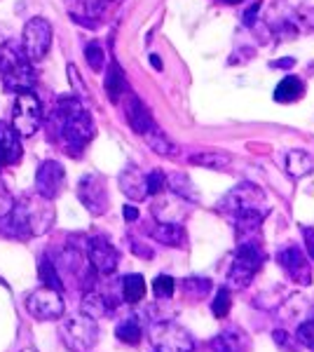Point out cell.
I'll return each instance as SVG.
<instances>
[{
	"label": "cell",
	"mask_w": 314,
	"mask_h": 352,
	"mask_svg": "<svg viewBox=\"0 0 314 352\" xmlns=\"http://www.w3.org/2000/svg\"><path fill=\"white\" fill-rule=\"evenodd\" d=\"M52 120L59 124V136L71 155L78 157L85 146L94 139L92 116H89L87 109H82V104H80L76 96L56 101L52 111Z\"/></svg>",
	"instance_id": "6da1fadb"
},
{
	"label": "cell",
	"mask_w": 314,
	"mask_h": 352,
	"mask_svg": "<svg viewBox=\"0 0 314 352\" xmlns=\"http://www.w3.org/2000/svg\"><path fill=\"white\" fill-rule=\"evenodd\" d=\"M0 78H3L5 89L10 92H31L36 85L33 64L12 43L0 47Z\"/></svg>",
	"instance_id": "7a4b0ae2"
},
{
	"label": "cell",
	"mask_w": 314,
	"mask_h": 352,
	"mask_svg": "<svg viewBox=\"0 0 314 352\" xmlns=\"http://www.w3.org/2000/svg\"><path fill=\"white\" fill-rule=\"evenodd\" d=\"M262 261H265V256H262L260 247L254 240L239 242L235 249V258L230 263V270H227V289H232V292L247 289L251 280H254V275L260 270Z\"/></svg>",
	"instance_id": "3957f363"
},
{
	"label": "cell",
	"mask_w": 314,
	"mask_h": 352,
	"mask_svg": "<svg viewBox=\"0 0 314 352\" xmlns=\"http://www.w3.org/2000/svg\"><path fill=\"white\" fill-rule=\"evenodd\" d=\"M148 336L150 343L155 345V350L159 352H192L195 350V338L188 331L186 327L176 324V322L162 320V322H153L148 327Z\"/></svg>",
	"instance_id": "277c9868"
},
{
	"label": "cell",
	"mask_w": 314,
	"mask_h": 352,
	"mask_svg": "<svg viewBox=\"0 0 314 352\" xmlns=\"http://www.w3.org/2000/svg\"><path fill=\"white\" fill-rule=\"evenodd\" d=\"M267 207L265 204V192L254 184H239L237 188H232L227 195L221 197V202L216 204V212L223 214L227 221L237 219L239 214L251 212V209Z\"/></svg>",
	"instance_id": "5b68a950"
},
{
	"label": "cell",
	"mask_w": 314,
	"mask_h": 352,
	"mask_svg": "<svg viewBox=\"0 0 314 352\" xmlns=\"http://www.w3.org/2000/svg\"><path fill=\"white\" fill-rule=\"evenodd\" d=\"M52 24L45 16H33V19L26 21L24 33H21V52L31 64L43 61L47 56L49 47H52Z\"/></svg>",
	"instance_id": "8992f818"
},
{
	"label": "cell",
	"mask_w": 314,
	"mask_h": 352,
	"mask_svg": "<svg viewBox=\"0 0 314 352\" xmlns=\"http://www.w3.org/2000/svg\"><path fill=\"white\" fill-rule=\"evenodd\" d=\"M61 338H64V343L73 352H87L89 348H94L96 340H99V324H96V320H92V317L80 312L78 317L64 322V327H61Z\"/></svg>",
	"instance_id": "52a82bcc"
},
{
	"label": "cell",
	"mask_w": 314,
	"mask_h": 352,
	"mask_svg": "<svg viewBox=\"0 0 314 352\" xmlns=\"http://www.w3.org/2000/svg\"><path fill=\"white\" fill-rule=\"evenodd\" d=\"M12 127L19 136H33L43 122V104L33 92H19L12 109Z\"/></svg>",
	"instance_id": "ba28073f"
},
{
	"label": "cell",
	"mask_w": 314,
	"mask_h": 352,
	"mask_svg": "<svg viewBox=\"0 0 314 352\" xmlns=\"http://www.w3.org/2000/svg\"><path fill=\"white\" fill-rule=\"evenodd\" d=\"M26 310H28V315H31L33 320L52 322V320H59V317H64L66 303H64V296H61V292H56V289H49V287H40V289H36V292L28 294Z\"/></svg>",
	"instance_id": "9c48e42d"
},
{
	"label": "cell",
	"mask_w": 314,
	"mask_h": 352,
	"mask_svg": "<svg viewBox=\"0 0 314 352\" xmlns=\"http://www.w3.org/2000/svg\"><path fill=\"white\" fill-rule=\"evenodd\" d=\"M78 200L82 202V207L87 209L92 217H104L111 207L108 200V190H106V181L99 174H85L78 181Z\"/></svg>",
	"instance_id": "30bf717a"
},
{
	"label": "cell",
	"mask_w": 314,
	"mask_h": 352,
	"mask_svg": "<svg viewBox=\"0 0 314 352\" xmlns=\"http://www.w3.org/2000/svg\"><path fill=\"white\" fill-rule=\"evenodd\" d=\"M87 261L99 275H113L120 265V252L106 235H94L87 242Z\"/></svg>",
	"instance_id": "8fae6325"
},
{
	"label": "cell",
	"mask_w": 314,
	"mask_h": 352,
	"mask_svg": "<svg viewBox=\"0 0 314 352\" xmlns=\"http://www.w3.org/2000/svg\"><path fill=\"white\" fill-rule=\"evenodd\" d=\"M277 263H279V268H282L291 277V280L295 282V285H300V287H310L312 285L310 258L302 254V249L293 247V244L279 249V252H277Z\"/></svg>",
	"instance_id": "7c38bea8"
},
{
	"label": "cell",
	"mask_w": 314,
	"mask_h": 352,
	"mask_svg": "<svg viewBox=\"0 0 314 352\" xmlns=\"http://www.w3.org/2000/svg\"><path fill=\"white\" fill-rule=\"evenodd\" d=\"M66 186V169L61 162L56 160H45L40 162L36 169V190L45 200H54Z\"/></svg>",
	"instance_id": "4fadbf2b"
},
{
	"label": "cell",
	"mask_w": 314,
	"mask_h": 352,
	"mask_svg": "<svg viewBox=\"0 0 314 352\" xmlns=\"http://www.w3.org/2000/svg\"><path fill=\"white\" fill-rule=\"evenodd\" d=\"M24 212H26V221H28V228H31V235H45L49 228L54 226V207L52 200H45V197L38 195V200H28L24 204Z\"/></svg>",
	"instance_id": "5bb4252c"
},
{
	"label": "cell",
	"mask_w": 314,
	"mask_h": 352,
	"mask_svg": "<svg viewBox=\"0 0 314 352\" xmlns=\"http://www.w3.org/2000/svg\"><path fill=\"white\" fill-rule=\"evenodd\" d=\"M211 352H251V338L242 327H225L209 343Z\"/></svg>",
	"instance_id": "9a60e30c"
},
{
	"label": "cell",
	"mask_w": 314,
	"mask_h": 352,
	"mask_svg": "<svg viewBox=\"0 0 314 352\" xmlns=\"http://www.w3.org/2000/svg\"><path fill=\"white\" fill-rule=\"evenodd\" d=\"M117 184H120V190H122L131 202H141L148 197L146 174L141 172L139 167H134V164H129V167H124L122 172H120Z\"/></svg>",
	"instance_id": "2e32d148"
},
{
	"label": "cell",
	"mask_w": 314,
	"mask_h": 352,
	"mask_svg": "<svg viewBox=\"0 0 314 352\" xmlns=\"http://www.w3.org/2000/svg\"><path fill=\"white\" fill-rule=\"evenodd\" d=\"M0 232L8 237H16V240H28V237H31L24 204H14L12 212L0 217Z\"/></svg>",
	"instance_id": "e0dca14e"
},
{
	"label": "cell",
	"mask_w": 314,
	"mask_h": 352,
	"mask_svg": "<svg viewBox=\"0 0 314 352\" xmlns=\"http://www.w3.org/2000/svg\"><path fill=\"white\" fill-rule=\"evenodd\" d=\"M148 235L164 247H186V230L181 223L157 221V223H153V228H148Z\"/></svg>",
	"instance_id": "ac0fdd59"
},
{
	"label": "cell",
	"mask_w": 314,
	"mask_h": 352,
	"mask_svg": "<svg viewBox=\"0 0 314 352\" xmlns=\"http://www.w3.org/2000/svg\"><path fill=\"white\" fill-rule=\"evenodd\" d=\"M127 122H129V127L141 136H144L148 129L155 127V120H153L148 106L134 94L129 96V104H127Z\"/></svg>",
	"instance_id": "d6986e66"
},
{
	"label": "cell",
	"mask_w": 314,
	"mask_h": 352,
	"mask_svg": "<svg viewBox=\"0 0 314 352\" xmlns=\"http://www.w3.org/2000/svg\"><path fill=\"white\" fill-rule=\"evenodd\" d=\"M0 151H3L5 162L8 164L19 162L21 153H24V148H21V136L16 134V129L12 124H8L3 120H0Z\"/></svg>",
	"instance_id": "ffe728a7"
},
{
	"label": "cell",
	"mask_w": 314,
	"mask_h": 352,
	"mask_svg": "<svg viewBox=\"0 0 314 352\" xmlns=\"http://www.w3.org/2000/svg\"><path fill=\"white\" fill-rule=\"evenodd\" d=\"M111 310H113V300L99 292H87L82 296V300H80V312L92 317V320H101V317H106Z\"/></svg>",
	"instance_id": "44dd1931"
},
{
	"label": "cell",
	"mask_w": 314,
	"mask_h": 352,
	"mask_svg": "<svg viewBox=\"0 0 314 352\" xmlns=\"http://www.w3.org/2000/svg\"><path fill=\"white\" fill-rule=\"evenodd\" d=\"M144 141L148 144V148H150L153 153H157V155H162V157H176V155H179V146H176L174 141H171L159 127L148 129V132L144 134Z\"/></svg>",
	"instance_id": "7402d4cb"
},
{
	"label": "cell",
	"mask_w": 314,
	"mask_h": 352,
	"mask_svg": "<svg viewBox=\"0 0 314 352\" xmlns=\"http://www.w3.org/2000/svg\"><path fill=\"white\" fill-rule=\"evenodd\" d=\"M106 94L113 104H117L122 99V94H127V78H124V71L120 68L117 61H111L106 71Z\"/></svg>",
	"instance_id": "603a6c76"
},
{
	"label": "cell",
	"mask_w": 314,
	"mask_h": 352,
	"mask_svg": "<svg viewBox=\"0 0 314 352\" xmlns=\"http://www.w3.org/2000/svg\"><path fill=\"white\" fill-rule=\"evenodd\" d=\"M115 336L120 343L124 345H139L141 338H144V324H141L139 315H129L127 320H122L115 327Z\"/></svg>",
	"instance_id": "cb8c5ba5"
},
{
	"label": "cell",
	"mask_w": 314,
	"mask_h": 352,
	"mask_svg": "<svg viewBox=\"0 0 314 352\" xmlns=\"http://www.w3.org/2000/svg\"><path fill=\"white\" fill-rule=\"evenodd\" d=\"M314 169V160L312 155L307 151L302 148H293L287 153V172L289 176H293V179H302V176L312 174Z\"/></svg>",
	"instance_id": "d4e9b609"
},
{
	"label": "cell",
	"mask_w": 314,
	"mask_h": 352,
	"mask_svg": "<svg viewBox=\"0 0 314 352\" xmlns=\"http://www.w3.org/2000/svg\"><path fill=\"white\" fill-rule=\"evenodd\" d=\"M167 188L174 192L176 197H181V200H186V202H197L199 200L195 186H192V181L188 179V174H181V172L169 174L167 176Z\"/></svg>",
	"instance_id": "484cf974"
},
{
	"label": "cell",
	"mask_w": 314,
	"mask_h": 352,
	"mask_svg": "<svg viewBox=\"0 0 314 352\" xmlns=\"http://www.w3.org/2000/svg\"><path fill=\"white\" fill-rule=\"evenodd\" d=\"M302 94H305V85H302L300 78L287 76L282 82L277 85L275 101H279V104H293V101H298Z\"/></svg>",
	"instance_id": "4316f807"
},
{
	"label": "cell",
	"mask_w": 314,
	"mask_h": 352,
	"mask_svg": "<svg viewBox=\"0 0 314 352\" xmlns=\"http://www.w3.org/2000/svg\"><path fill=\"white\" fill-rule=\"evenodd\" d=\"M146 296V280H144V275H127L122 280V298H124V303H129V305H136V303H141Z\"/></svg>",
	"instance_id": "83f0119b"
},
{
	"label": "cell",
	"mask_w": 314,
	"mask_h": 352,
	"mask_svg": "<svg viewBox=\"0 0 314 352\" xmlns=\"http://www.w3.org/2000/svg\"><path fill=\"white\" fill-rule=\"evenodd\" d=\"M230 155L221 151H202L197 155H190V164L195 167H204V169H225L230 164Z\"/></svg>",
	"instance_id": "f1b7e54d"
},
{
	"label": "cell",
	"mask_w": 314,
	"mask_h": 352,
	"mask_svg": "<svg viewBox=\"0 0 314 352\" xmlns=\"http://www.w3.org/2000/svg\"><path fill=\"white\" fill-rule=\"evenodd\" d=\"M38 277H40V282H45V287L56 289V292H64V282H61V275H59V270H56L54 261H49V256L40 258Z\"/></svg>",
	"instance_id": "f546056e"
},
{
	"label": "cell",
	"mask_w": 314,
	"mask_h": 352,
	"mask_svg": "<svg viewBox=\"0 0 314 352\" xmlns=\"http://www.w3.org/2000/svg\"><path fill=\"white\" fill-rule=\"evenodd\" d=\"M181 289H183V294L190 300H202V298L209 296L211 282L207 280V277H186Z\"/></svg>",
	"instance_id": "4dcf8cb0"
},
{
	"label": "cell",
	"mask_w": 314,
	"mask_h": 352,
	"mask_svg": "<svg viewBox=\"0 0 314 352\" xmlns=\"http://www.w3.org/2000/svg\"><path fill=\"white\" fill-rule=\"evenodd\" d=\"M232 308V296H230V289L227 287H221L218 292H216L214 300H211V312H214V317H218V320H225L227 312Z\"/></svg>",
	"instance_id": "1f68e13d"
},
{
	"label": "cell",
	"mask_w": 314,
	"mask_h": 352,
	"mask_svg": "<svg viewBox=\"0 0 314 352\" xmlns=\"http://www.w3.org/2000/svg\"><path fill=\"white\" fill-rule=\"evenodd\" d=\"M176 292V280L169 275H157L155 280H153V294H155V298L159 300H169L174 296Z\"/></svg>",
	"instance_id": "d6a6232c"
},
{
	"label": "cell",
	"mask_w": 314,
	"mask_h": 352,
	"mask_svg": "<svg viewBox=\"0 0 314 352\" xmlns=\"http://www.w3.org/2000/svg\"><path fill=\"white\" fill-rule=\"evenodd\" d=\"M85 59H87V64L92 71L99 73L101 68H104V61H106V54H104V47H101L99 43H87V47H85Z\"/></svg>",
	"instance_id": "836d02e7"
},
{
	"label": "cell",
	"mask_w": 314,
	"mask_h": 352,
	"mask_svg": "<svg viewBox=\"0 0 314 352\" xmlns=\"http://www.w3.org/2000/svg\"><path fill=\"white\" fill-rule=\"evenodd\" d=\"M146 186H148V195H162L167 190V174L153 169L150 174H146Z\"/></svg>",
	"instance_id": "e575fe53"
},
{
	"label": "cell",
	"mask_w": 314,
	"mask_h": 352,
	"mask_svg": "<svg viewBox=\"0 0 314 352\" xmlns=\"http://www.w3.org/2000/svg\"><path fill=\"white\" fill-rule=\"evenodd\" d=\"M272 338H275L277 348L284 350V352H298L300 350L298 338H293L289 331H284V329H275V331H272Z\"/></svg>",
	"instance_id": "d590c367"
},
{
	"label": "cell",
	"mask_w": 314,
	"mask_h": 352,
	"mask_svg": "<svg viewBox=\"0 0 314 352\" xmlns=\"http://www.w3.org/2000/svg\"><path fill=\"white\" fill-rule=\"evenodd\" d=\"M295 338H298L300 345L314 350V317L307 322H302V324L298 327V331H295Z\"/></svg>",
	"instance_id": "8d00e7d4"
},
{
	"label": "cell",
	"mask_w": 314,
	"mask_h": 352,
	"mask_svg": "<svg viewBox=\"0 0 314 352\" xmlns=\"http://www.w3.org/2000/svg\"><path fill=\"white\" fill-rule=\"evenodd\" d=\"M115 0H85V10L89 16H101Z\"/></svg>",
	"instance_id": "74e56055"
},
{
	"label": "cell",
	"mask_w": 314,
	"mask_h": 352,
	"mask_svg": "<svg viewBox=\"0 0 314 352\" xmlns=\"http://www.w3.org/2000/svg\"><path fill=\"white\" fill-rule=\"evenodd\" d=\"M14 207V197L12 192H10L8 188H5L3 184H0V217H5V214H10Z\"/></svg>",
	"instance_id": "f35d334b"
},
{
	"label": "cell",
	"mask_w": 314,
	"mask_h": 352,
	"mask_svg": "<svg viewBox=\"0 0 314 352\" xmlns=\"http://www.w3.org/2000/svg\"><path fill=\"white\" fill-rule=\"evenodd\" d=\"M68 80H71L73 89L78 87V92H76V94L82 96L85 92H87V89H85V85H82V80H80V73H78V68L73 66V64H68Z\"/></svg>",
	"instance_id": "ab89813d"
},
{
	"label": "cell",
	"mask_w": 314,
	"mask_h": 352,
	"mask_svg": "<svg viewBox=\"0 0 314 352\" xmlns=\"http://www.w3.org/2000/svg\"><path fill=\"white\" fill-rule=\"evenodd\" d=\"M302 237H305V247H307V258L314 261V228H302Z\"/></svg>",
	"instance_id": "60d3db41"
},
{
	"label": "cell",
	"mask_w": 314,
	"mask_h": 352,
	"mask_svg": "<svg viewBox=\"0 0 314 352\" xmlns=\"http://www.w3.org/2000/svg\"><path fill=\"white\" fill-rule=\"evenodd\" d=\"M258 10H260V3L256 0L254 5L244 12V26H254L256 24V16H258Z\"/></svg>",
	"instance_id": "b9f144b4"
},
{
	"label": "cell",
	"mask_w": 314,
	"mask_h": 352,
	"mask_svg": "<svg viewBox=\"0 0 314 352\" xmlns=\"http://www.w3.org/2000/svg\"><path fill=\"white\" fill-rule=\"evenodd\" d=\"M122 214H124V221H127V223H131V221L139 219V209L131 207V204H127V207L122 209Z\"/></svg>",
	"instance_id": "7bdbcfd3"
},
{
	"label": "cell",
	"mask_w": 314,
	"mask_h": 352,
	"mask_svg": "<svg viewBox=\"0 0 314 352\" xmlns=\"http://www.w3.org/2000/svg\"><path fill=\"white\" fill-rule=\"evenodd\" d=\"M131 249H134V254H139V256H146V258H150V256H153V252H150V249H144L139 242H134V244H131Z\"/></svg>",
	"instance_id": "ee69618b"
},
{
	"label": "cell",
	"mask_w": 314,
	"mask_h": 352,
	"mask_svg": "<svg viewBox=\"0 0 314 352\" xmlns=\"http://www.w3.org/2000/svg\"><path fill=\"white\" fill-rule=\"evenodd\" d=\"M295 64V59H282V61H272V68H291Z\"/></svg>",
	"instance_id": "f6af8a7d"
},
{
	"label": "cell",
	"mask_w": 314,
	"mask_h": 352,
	"mask_svg": "<svg viewBox=\"0 0 314 352\" xmlns=\"http://www.w3.org/2000/svg\"><path fill=\"white\" fill-rule=\"evenodd\" d=\"M150 64H153V68H157V71H162V59H159L157 54H150Z\"/></svg>",
	"instance_id": "bcb514c9"
},
{
	"label": "cell",
	"mask_w": 314,
	"mask_h": 352,
	"mask_svg": "<svg viewBox=\"0 0 314 352\" xmlns=\"http://www.w3.org/2000/svg\"><path fill=\"white\" fill-rule=\"evenodd\" d=\"M68 3H71V5H82V8H85V0H68Z\"/></svg>",
	"instance_id": "7dc6e473"
},
{
	"label": "cell",
	"mask_w": 314,
	"mask_h": 352,
	"mask_svg": "<svg viewBox=\"0 0 314 352\" xmlns=\"http://www.w3.org/2000/svg\"><path fill=\"white\" fill-rule=\"evenodd\" d=\"M5 164L8 162H5V155H3V151H0V167H5Z\"/></svg>",
	"instance_id": "c3c4849f"
},
{
	"label": "cell",
	"mask_w": 314,
	"mask_h": 352,
	"mask_svg": "<svg viewBox=\"0 0 314 352\" xmlns=\"http://www.w3.org/2000/svg\"><path fill=\"white\" fill-rule=\"evenodd\" d=\"M223 3H227V5H237V3H242V0H223Z\"/></svg>",
	"instance_id": "681fc988"
},
{
	"label": "cell",
	"mask_w": 314,
	"mask_h": 352,
	"mask_svg": "<svg viewBox=\"0 0 314 352\" xmlns=\"http://www.w3.org/2000/svg\"><path fill=\"white\" fill-rule=\"evenodd\" d=\"M21 352H38V350H31V348H26V350H21Z\"/></svg>",
	"instance_id": "f907efd6"
},
{
	"label": "cell",
	"mask_w": 314,
	"mask_h": 352,
	"mask_svg": "<svg viewBox=\"0 0 314 352\" xmlns=\"http://www.w3.org/2000/svg\"><path fill=\"white\" fill-rule=\"evenodd\" d=\"M157 352H159V350H157Z\"/></svg>",
	"instance_id": "816d5d0a"
}]
</instances>
